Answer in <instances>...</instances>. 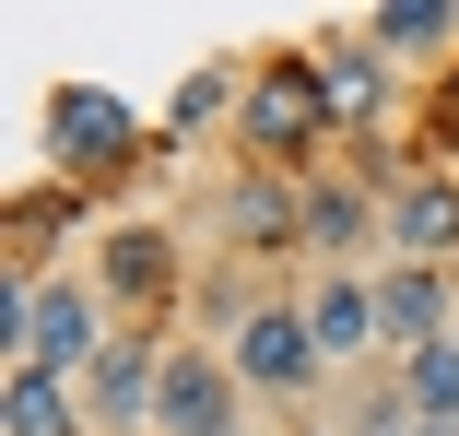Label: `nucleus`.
I'll use <instances>...</instances> for the list:
<instances>
[{
  "label": "nucleus",
  "instance_id": "f257e3e1",
  "mask_svg": "<svg viewBox=\"0 0 459 436\" xmlns=\"http://www.w3.org/2000/svg\"><path fill=\"white\" fill-rule=\"evenodd\" d=\"M236 153L271 165V178H318V153H342V118H330V83H318V48H259L247 59V107H236Z\"/></svg>",
  "mask_w": 459,
  "mask_h": 436
},
{
  "label": "nucleus",
  "instance_id": "f03ea898",
  "mask_svg": "<svg viewBox=\"0 0 459 436\" xmlns=\"http://www.w3.org/2000/svg\"><path fill=\"white\" fill-rule=\"evenodd\" d=\"M118 342V307L95 295V272H48V283H0V354L48 366V378H95V354Z\"/></svg>",
  "mask_w": 459,
  "mask_h": 436
},
{
  "label": "nucleus",
  "instance_id": "7ed1b4c3",
  "mask_svg": "<svg viewBox=\"0 0 459 436\" xmlns=\"http://www.w3.org/2000/svg\"><path fill=\"white\" fill-rule=\"evenodd\" d=\"M95 295L118 307V330H165L177 295H189V248H177L165 224H95Z\"/></svg>",
  "mask_w": 459,
  "mask_h": 436
},
{
  "label": "nucleus",
  "instance_id": "20e7f679",
  "mask_svg": "<svg viewBox=\"0 0 459 436\" xmlns=\"http://www.w3.org/2000/svg\"><path fill=\"white\" fill-rule=\"evenodd\" d=\"M118 165H142V118L107 95V83H59V95H48V178L107 189Z\"/></svg>",
  "mask_w": 459,
  "mask_h": 436
},
{
  "label": "nucleus",
  "instance_id": "39448f33",
  "mask_svg": "<svg viewBox=\"0 0 459 436\" xmlns=\"http://www.w3.org/2000/svg\"><path fill=\"white\" fill-rule=\"evenodd\" d=\"M224 366H236V389L247 401H307L330 366H318V330H307V295H271V307H247L236 330H224Z\"/></svg>",
  "mask_w": 459,
  "mask_h": 436
},
{
  "label": "nucleus",
  "instance_id": "423d86ee",
  "mask_svg": "<svg viewBox=\"0 0 459 436\" xmlns=\"http://www.w3.org/2000/svg\"><path fill=\"white\" fill-rule=\"evenodd\" d=\"M165 354H177V330H118L107 354H95V378H82V413H95V436H130V424H153Z\"/></svg>",
  "mask_w": 459,
  "mask_h": 436
},
{
  "label": "nucleus",
  "instance_id": "0eeeda50",
  "mask_svg": "<svg viewBox=\"0 0 459 436\" xmlns=\"http://www.w3.org/2000/svg\"><path fill=\"white\" fill-rule=\"evenodd\" d=\"M224 248H236V259H283V248H307V178L236 165V189H224Z\"/></svg>",
  "mask_w": 459,
  "mask_h": 436
},
{
  "label": "nucleus",
  "instance_id": "6e6552de",
  "mask_svg": "<svg viewBox=\"0 0 459 436\" xmlns=\"http://www.w3.org/2000/svg\"><path fill=\"white\" fill-rule=\"evenodd\" d=\"M307 330H318V366H365V354H389L377 272H318V283H307Z\"/></svg>",
  "mask_w": 459,
  "mask_h": 436
},
{
  "label": "nucleus",
  "instance_id": "1a4fd4ad",
  "mask_svg": "<svg viewBox=\"0 0 459 436\" xmlns=\"http://www.w3.org/2000/svg\"><path fill=\"white\" fill-rule=\"evenodd\" d=\"M389 259H424V272H459V178L424 165V178L389 201Z\"/></svg>",
  "mask_w": 459,
  "mask_h": 436
},
{
  "label": "nucleus",
  "instance_id": "9d476101",
  "mask_svg": "<svg viewBox=\"0 0 459 436\" xmlns=\"http://www.w3.org/2000/svg\"><path fill=\"white\" fill-rule=\"evenodd\" d=\"M377 307H389V354H412V342H447V330H459V283L424 272V259H377Z\"/></svg>",
  "mask_w": 459,
  "mask_h": 436
},
{
  "label": "nucleus",
  "instance_id": "9b49d317",
  "mask_svg": "<svg viewBox=\"0 0 459 436\" xmlns=\"http://www.w3.org/2000/svg\"><path fill=\"white\" fill-rule=\"evenodd\" d=\"M318 83H330L342 142H365V130H377V107H389V48H377V36H318Z\"/></svg>",
  "mask_w": 459,
  "mask_h": 436
},
{
  "label": "nucleus",
  "instance_id": "f8f14e48",
  "mask_svg": "<svg viewBox=\"0 0 459 436\" xmlns=\"http://www.w3.org/2000/svg\"><path fill=\"white\" fill-rule=\"evenodd\" d=\"M0 436H95V413H82V389H71V378L13 366V378H0Z\"/></svg>",
  "mask_w": 459,
  "mask_h": 436
},
{
  "label": "nucleus",
  "instance_id": "ddd939ff",
  "mask_svg": "<svg viewBox=\"0 0 459 436\" xmlns=\"http://www.w3.org/2000/svg\"><path fill=\"white\" fill-rule=\"evenodd\" d=\"M236 107H247V59H201V71L165 95V142H201V130L236 142Z\"/></svg>",
  "mask_w": 459,
  "mask_h": 436
},
{
  "label": "nucleus",
  "instance_id": "4468645a",
  "mask_svg": "<svg viewBox=\"0 0 459 436\" xmlns=\"http://www.w3.org/2000/svg\"><path fill=\"white\" fill-rule=\"evenodd\" d=\"M365 36H377L389 59H459V0H377Z\"/></svg>",
  "mask_w": 459,
  "mask_h": 436
},
{
  "label": "nucleus",
  "instance_id": "2eb2a0df",
  "mask_svg": "<svg viewBox=\"0 0 459 436\" xmlns=\"http://www.w3.org/2000/svg\"><path fill=\"white\" fill-rule=\"evenodd\" d=\"M389 378H401V401H412L424 424H459V342H412Z\"/></svg>",
  "mask_w": 459,
  "mask_h": 436
},
{
  "label": "nucleus",
  "instance_id": "dca6fc26",
  "mask_svg": "<svg viewBox=\"0 0 459 436\" xmlns=\"http://www.w3.org/2000/svg\"><path fill=\"white\" fill-rule=\"evenodd\" d=\"M342 436H424V413L401 401V378H365V389L342 401Z\"/></svg>",
  "mask_w": 459,
  "mask_h": 436
},
{
  "label": "nucleus",
  "instance_id": "f3484780",
  "mask_svg": "<svg viewBox=\"0 0 459 436\" xmlns=\"http://www.w3.org/2000/svg\"><path fill=\"white\" fill-rule=\"evenodd\" d=\"M424 165H447V178H459V59H447V83L424 95Z\"/></svg>",
  "mask_w": 459,
  "mask_h": 436
},
{
  "label": "nucleus",
  "instance_id": "a211bd4d",
  "mask_svg": "<svg viewBox=\"0 0 459 436\" xmlns=\"http://www.w3.org/2000/svg\"><path fill=\"white\" fill-rule=\"evenodd\" d=\"M424 436H459V424H424Z\"/></svg>",
  "mask_w": 459,
  "mask_h": 436
}]
</instances>
